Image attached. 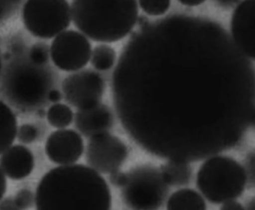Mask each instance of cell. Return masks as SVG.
Wrapping results in <instances>:
<instances>
[{
  "label": "cell",
  "instance_id": "21",
  "mask_svg": "<svg viewBox=\"0 0 255 210\" xmlns=\"http://www.w3.org/2000/svg\"><path fill=\"white\" fill-rule=\"evenodd\" d=\"M38 134L39 133L36 127L30 124H25L19 128L17 139L23 144H30L38 139Z\"/></svg>",
  "mask_w": 255,
  "mask_h": 210
},
{
  "label": "cell",
  "instance_id": "22",
  "mask_svg": "<svg viewBox=\"0 0 255 210\" xmlns=\"http://www.w3.org/2000/svg\"><path fill=\"white\" fill-rule=\"evenodd\" d=\"M22 74L18 75V78L14 79V80L18 81V84H16L15 87H17L19 86V90L20 92H24V91H30L33 90V86L35 85V78H34L32 75H27L25 74L22 71Z\"/></svg>",
  "mask_w": 255,
  "mask_h": 210
},
{
  "label": "cell",
  "instance_id": "30",
  "mask_svg": "<svg viewBox=\"0 0 255 210\" xmlns=\"http://www.w3.org/2000/svg\"><path fill=\"white\" fill-rule=\"evenodd\" d=\"M2 174V198H3L4 195H5V192H6L7 189V181L6 177L3 173L1 172Z\"/></svg>",
  "mask_w": 255,
  "mask_h": 210
},
{
  "label": "cell",
  "instance_id": "25",
  "mask_svg": "<svg viewBox=\"0 0 255 210\" xmlns=\"http://www.w3.org/2000/svg\"><path fill=\"white\" fill-rule=\"evenodd\" d=\"M220 210H246L245 207L235 200L228 201L222 204Z\"/></svg>",
  "mask_w": 255,
  "mask_h": 210
},
{
  "label": "cell",
  "instance_id": "13",
  "mask_svg": "<svg viewBox=\"0 0 255 210\" xmlns=\"http://www.w3.org/2000/svg\"><path fill=\"white\" fill-rule=\"evenodd\" d=\"M167 210H207L205 201L201 194L188 188L179 189L168 198Z\"/></svg>",
  "mask_w": 255,
  "mask_h": 210
},
{
  "label": "cell",
  "instance_id": "20",
  "mask_svg": "<svg viewBox=\"0 0 255 210\" xmlns=\"http://www.w3.org/2000/svg\"><path fill=\"white\" fill-rule=\"evenodd\" d=\"M49 46L46 43H38L31 48L29 58L32 62L38 65L46 64L49 60Z\"/></svg>",
  "mask_w": 255,
  "mask_h": 210
},
{
  "label": "cell",
  "instance_id": "15",
  "mask_svg": "<svg viewBox=\"0 0 255 210\" xmlns=\"http://www.w3.org/2000/svg\"><path fill=\"white\" fill-rule=\"evenodd\" d=\"M160 170L165 183L169 186L180 187L190 182L191 169L183 161L170 160L162 165Z\"/></svg>",
  "mask_w": 255,
  "mask_h": 210
},
{
  "label": "cell",
  "instance_id": "18",
  "mask_svg": "<svg viewBox=\"0 0 255 210\" xmlns=\"http://www.w3.org/2000/svg\"><path fill=\"white\" fill-rule=\"evenodd\" d=\"M143 11L151 16L165 14L171 5L169 0H140L138 1Z\"/></svg>",
  "mask_w": 255,
  "mask_h": 210
},
{
  "label": "cell",
  "instance_id": "26",
  "mask_svg": "<svg viewBox=\"0 0 255 210\" xmlns=\"http://www.w3.org/2000/svg\"><path fill=\"white\" fill-rule=\"evenodd\" d=\"M246 171L248 180L249 179L251 183L255 186V156L249 162V166H248L247 171L246 170Z\"/></svg>",
  "mask_w": 255,
  "mask_h": 210
},
{
  "label": "cell",
  "instance_id": "31",
  "mask_svg": "<svg viewBox=\"0 0 255 210\" xmlns=\"http://www.w3.org/2000/svg\"><path fill=\"white\" fill-rule=\"evenodd\" d=\"M247 210H255V199L251 201L250 204L248 206Z\"/></svg>",
  "mask_w": 255,
  "mask_h": 210
},
{
  "label": "cell",
  "instance_id": "11",
  "mask_svg": "<svg viewBox=\"0 0 255 210\" xmlns=\"http://www.w3.org/2000/svg\"><path fill=\"white\" fill-rule=\"evenodd\" d=\"M74 120L79 132L91 139L109 133L113 127L114 117L110 107L98 104L89 108L79 110Z\"/></svg>",
  "mask_w": 255,
  "mask_h": 210
},
{
  "label": "cell",
  "instance_id": "1",
  "mask_svg": "<svg viewBox=\"0 0 255 210\" xmlns=\"http://www.w3.org/2000/svg\"><path fill=\"white\" fill-rule=\"evenodd\" d=\"M37 210H111L105 179L89 165H60L44 174L37 186Z\"/></svg>",
  "mask_w": 255,
  "mask_h": 210
},
{
  "label": "cell",
  "instance_id": "5",
  "mask_svg": "<svg viewBox=\"0 0 255 210\" xmlns=\"http://www.w3.org/2000/svg\"><path fill=\"white\" fill-rule=\"evenodd\" d=\"M26 29L35 37H57L69 27L71 7L65 0H29L22 11Z\"/></svg>",
  "mask_w": 255,
  "mask_h": 210
},
{
  "label": "cell",
  "instance_id": "6",
  "mask_svg": "<svg viewBox=\"0 0 255 210\" xmlns=\"http://www.w3.org/2000/svg\"><path fill=\"white\" fill-rule=\"evenodd\" d=\"M92 45L86 36L68 30L55 37L50 46L53 64L65 71H77L87 65L92 58Z\"/></svg>",
  "mask_w": 255,
  "mask_h": 210
},
{
  "label": "cell",
  "instance_id": "16",
  "mask_svg": "<svg viewBox=\"0 0 255 210\" xmlns=\"http://www.w3.org/2000/svg\"><path fill=\"white\" fill-rule=\"evenodd\" d=\"M116 60V52L112 46L100 44L92 51L91 64L95 70L106 71L114 66Z\"/></svg>",
  "mask_w": 255,
  "mask_h": 210
},
{
  "label": "cell",
  "instance_id": "9",
  "mask_svg": "<svg viewBox=\"0 0 255 210\" xmlns=\"http://www.w3.org/2000/svg\"><path fill=\"white\" fill-rule=\"evenodd\" d=\"M45 152L48 159L54 163L74 165L84 152V142L77 131L59 129L49 136L46 141Z\"/></svg>",
  "mask_w": 255,
  "mask_h": 210
},
{
  "label": "cell",
  "instance_id": "32",
  "mask_svg": "<svg viewBox=\"0 0 255 210\" xmlns=\"http://www.w3.org/2000/svg\"><path fill=\"white\" fill-rule=\"evenodd\" d=\"M38 115L39 116V117L41 118H43L44 117V116H47V115H46L45 110H43V109H41V110H38Z\"/></svg>",
  "mask_w": 255,
  "mask_h": 210
},
{
  "label": "cell",
  "instance_id": "12",
  "mask_svg": "<svg viewBox=\"0 0 255 210\" xmlns=\"http://www.w3.org/2000/svg\"><path fill=\"white\" fill-rule=\"evenodd\" d=\"M1 172L11 180H20L30 175L35 166L34 155L26 146L15 144L2 153Z\"/></svg>",
  "mask_w": 255,
  "mask_h": 210
},
{
  "label": "cell",
  "instance_id": "17",
  "mask_svg": "<svg viewBox=\"0 0 255 210\" xmlns=\"http://www.w3.org/2000/svg\"><path fill=\"white\" fill-rule=\"evenodd\" d=\"M47 119L51 126L63 129L72 123L74 113L66 104L58 103L50 107L47 113Z\"/></svg>",
  "mask_w": 255,
  "mask_h": 210
},
{
  "label": "cell",
  "instance_id": "28",
  "mask_svg": "<svg viewBox=\"0 0 255 210\" xmlns=\"http://www.w3.org/2000/svg\"><path fill=\"white\" fill-rule=\"evenodd\" d=\"M180 2L183 5L194 7V6L202 4L203 2H204V1H201V0H180Z\"/></svg>",
  "mask_w": 255,
  "mask_h": 210
},
{
  "label": "cell",
  "instance_id": "2",
  "mask_svg": "<svg viewBox=\"0 0 255 210\" xmlns=\"http://www.w3.org/2000/svg\"><path fill=\"white\" fill-rule=\"evenodd\" d=\"M135 0H75L71 4L74 25L91 40L114 43L131 32L138 18Z\"/></svg>",
  "mask_w": 255,
  "mask_h": 210
},
{
  "label": "cell",
  "instance_id": "7",
  "mask_svg": "<svg viewBox=\"0 0 255 210\" xmlns=\"http://www.w3.org/2000/svg\"><path fill=\"white\" fill-rule=\"evenodd\" d=\"M128 156L127 144L110 133L91 138L86 150L88 165L100 174L119 171Z\"/></svg>",
  "mask_w": 255,
  "mask_h": 210
},
{
  "label": "cell",
  "instance_id": "19",
  "mask_svg": "<svg viewBox=\"0 0 255 210\" xmlns=\"http://www.w3.org/2000/svg\"><path fill=\"white\" fill-rule=\"evenodd\" d=\"M14 200L19 209L26 210L32 208L35 205L36 196L30 189H22L14 195Z\"/></svg>",
  "mask_w": 255,
  "mask_h": 210
},
{
  "label": "cell",
  "instance_id": "27",
  "mask_svg": "<svg viewBox=\"0 0 255 210\" xmlns=\"http://www.w3.org/2000/svg\"><path fill=\"white\" fill-rule=\"evenodd\" d=\"M47 97L51 102L57 103L62 100V95L60 91L57 90V89H53V90L50 91Z\"/></svg>",
  "mask_w": 255,
  "mask_h": 210
},
{
  "label": "cell",
  "instance_id": "8",
  "mask_svg": "<svg viewBox=\"0 0 255 210\" xmlns=\"http://www.w3.org/2000/svg\"><path fill=\"white\" fill-rule=\"evenodd\" d=\"M62 88L65 101L81 110L100 104L105 90V83L99 73L85 70L65 77Z\"/></svg>",
  "mask_w": 255,
  "mask_h": 210
},
{
  "label": "cell",
  "instance_id": "14",
  "mask_svg": "<svg viewBox=\"0 0 255 210\" xmlns=\"http://www.w3.org/2000/svg\"><path fill=\"white\" fill-rule=\"evenodd\" d=\"M0 127H1V153L12 146L17 137V124L15 115L8 105L0 103Z\"/></svg>",
  "mask_w": 255,
  "mask_h": 210
},
{
  "label": "cell",
  "instance_id": "10",
  "mask_svg": "<svg viewBox=\"0 0 255 210\" xmlns=\"http://www.w3.org/2000/svg\"><path fill=\"white\" fill-rule=\"evenodd\" d=\"M231 34L237 46L255 60V0L240 3L231 17Z\"/></svg>",
  "mask_w": 255,
  "mask_h": 210
},
{
  "label": "cell",
  "instance_id": "29",
  "mask_svg": "<svg viewBox=\"0 0 255 210\" xmlns=\"http://www.w3.org/2000/svg\"><path fill=\"white\" fill-rule=\"evenodd\" d=\"M137 23H138V26L141 29L142 28H146V27L148 26L149 22L148 19H147L146 16H139L138 18V20H137Z\"/></svg>",
  "mask_w": 255,
  "mask_h": 210
},
{
  "label": "cell",
  "instance_id": "3",
  "mask_svg": "<svg viewBox=\"0 0 255 210\" xmlns=\"http://www.w3.org/2000/svg\"><path fill=\"white\" fill-rule=\"evenodd\" d=\"M246 169L232 158L215 156L200 167L196 184L201 195L212 204H224L241 196L247 183Z\"/></svg>",
  "mask_w": 255,
  "mask_h": 210
},
{
  "label": "cell",
  "instance_id": "4",
  "mask_svg": "<svg viewBox=\"0 0 255 210\" xmlns=\"http://www.w3.org/2000/svg\"><path fill=\"white\" fill-rule=\"evenodd\" d=\"M168 186L160 169L153 165H138L127 172L121 195L131 210H159L168 196Z\"/></svg>",
  "mask_w": 255,
  "mask_h": 210
},
{
  "label": "cell",
  "instance_id": "23",
  "mask_svg": "<svg viewBox=\"0 0 255 210\" xmlns=\"http://www.w3.org/2000/svg\"><path fill=\"white\" fill-rule=\"evenodd\" d=\"M127 172L117 171L113 174H110V182L115 187L122 188L126 182Z\"/></svg>",
  "mask_w": 255,
  "mask_h": 210
},
{
  "label": "cell",
  "instance_id": "24",
  "mask_svg": "<svg viewBox=\"0 0 255 210\" xmlns=\"http://www.w3.org/2000/svg\"><path fill=\"white\" fill-rule=\"evenodd\" d=\"M0 210H21L14 202V198H2L0 204Z\"/></svg>",
  "mask_w": 255,
  "mask_h": 210
}]
</instances>
